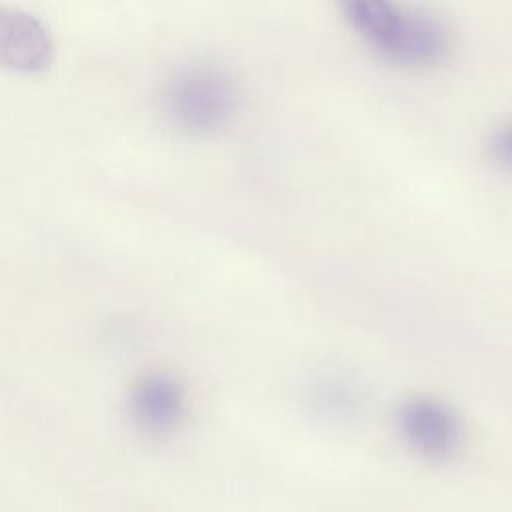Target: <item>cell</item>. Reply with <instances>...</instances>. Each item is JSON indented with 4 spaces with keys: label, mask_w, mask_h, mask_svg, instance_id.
<instances>
[{
    "label": "cell",
    "mask_w": 512,
    "mask_h": 512,
    "mask_svg": "<svg viewBox=\"0 0 512 512\" xmlns=\"http://www.w3.org/2000/svg\"><path fill=\"white\" fill-rule=\"evenodd\" d=\"M340 14L358 42L384 64L428 70L450 54V28L424 8L392 0H350Z\"/></svg>",
    "instance_id": "obj_1"
},
{
    "label": "cell",
    "mask_w": 512,
    "mask_h": 512,
    "mask_svg": "<svg viewBox=\"0 0 512 512\" xmlns=\"http://www.w3.org/2000/svg\"><path fill=\"white\" fill-rule=\"evenodd\" d=\"M126 404L134 428L148 438H166L184 424L190 394L178 374L152 368L130 384Z\"/></svg>",
    "instance_id": "obj_4"
},
{
    "label": "cell",
    "mask_w": 512,
    "mask_h": 512,
    "mask_svg": "<svg viewBox=\"0 0 512 512\" xmlns=\"http://www.w3.org/2000/svg\"><path fill=\"white\" fill-rule=\"evenodd\" d=\"M488 158L512 174V116L500 120L488 134Z\"/></svg>",
    "instance_id": "obj_6"
},
{
    "label": "cell",
    "mask_w": 512,
    "mask_h": 512,
    "mask_svg": "<svg viewBox=\"0 0 512 512\" xmlns=\"http://www.w3.org/2000/svg\"><path fill=\"white\" fill-rule=\"evenodd\" d=\"M394 424L402 442L428 460L454 456L464 440V424L458 412L432 394L404 398L396 408Z\"/></svg>",
    "instance_id": "obj_3"
},
{
    "label": "cell",
    "mask_w": 512,
    "mask_h": 512,
    "mask_svg": "<svg viewBox=\"0 0 512 512\" xmlns=\"http://www.w3.org/2000/svg\"><path fill=\"white\" fill-rule=\"evenodd\" d=\"M52 52V36L34 14L0 6V68L40 72L50 64Z\"/></svg>",
    "instance_id": "obj_5"
},
{
    "label": "cell",
    "mask_w": 512,
    "mask_h": 512,
    "mask_svg": "<svg viewBox=\"0 0 512 512\" xmlns=\"http://www.w3.org/2000/svg\"><path fill=\"white\" fill-rule=\"evenodd\" d=\"M242 104L236 76L216 62H190L162 86L160 108L166 122L188 136H212L228 128Z\"/></svg>",
    "instance_id": "obj_2"
}]
</instances>
